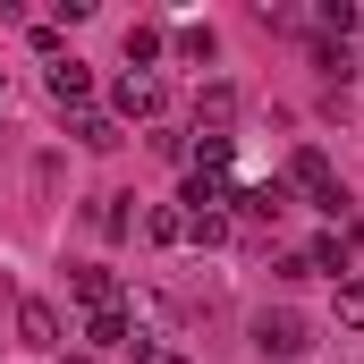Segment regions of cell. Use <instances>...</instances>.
Instances as JSON below:
<instances>
[{"label": "cell", "mask_w": 364, "mask_h": 364, "mask_svg": "<svg viewBox=\"0 0 364 364\" xmlns=\"http://www.w3.org/2000/svg\"><path fill=\"white\" fill-rule=\"evenodd\" d=\"M314 348V322L305 314H288V305H263L255 314V356H305Z\"/></svg>", "instance_id": "1"}, {"label": "cell", "mask_w": 364, "mask_h": 364, "mask_svg": "<svg viewBox=\"0 0 364 364\" xmlns=\"http://www.w3.org/2000/svg\"><path fill=\"white\" fill-rule=\"evenodd\" d=\"M279 178H288V195H296V186H305V195H314V203H331V195H339V178H331V161H322V153H314V144H296V153H288V170H279Z\"/></svg>", "instance_id": "2"}, {"label": "cell", "mask_w": 364, "mask_h": 364, "mask_svg": "<svg viewBox=\"0 0 364 364\" xmlns=\"http://www.w3.org/2000/svg\"><path fill=\"white\" fill-rule=\"evenodd\" d=\"M110 102H119V119H161L170 93H161V77H136V68H127V77L110 85Z\"/></svg>", "instance_id": "3"}, {"label": "cell", "mask_w": 364, "mask_h": 364, "mask_svg": "<svg viewBox=\"0 0 364 364\" xmlns=\"http://www.w3.org/2000/svg\"><path fill=\"white\" fill-rule=\"evenodd\" d=\"M279 212H288V178H255L229 203V220H279Z\"/></svg>", "instance_id": "4"}, {"label": "cell", "mask_w": 364, "mask_h": 364, "mask_svg": "<svg viewBox=\"0 0 364 364\" xmlns=\"http://www.w3.org/2000/svg\"><path fill=\"white\" fill-rule=\"evenodd\" d=\"M17 339L26 348H60V305L51 296H17Z\"/></svg>", "instance_id": "5"}, {"label": "cell", "mask_w": 364, "mask_h": 364, "mask_svg": "<svg viewBox=\"0 0 364 364\" xmlns=\"http://www.w3.org/2000/svg\"><path fill=\"white\" fill-rule=\"evenodd\" d=\"M68 296H77L85 314H110V305H119V279L102 272V263H77V272H68Z\"/></svg>", "instance_id": "6"}, {"label": "cell", "mask_w": 364, "mask_h": 364, "mask_svg": "<svg viewBox=\"0 0 364 364\" xmlns=\"http://www.w3.org/2000/svg\"><path fill=\"white\" fill-rule=\"evenodd\" d=\"M305 272H331V279H348V272H356V246H348L339 229H322V237L305 246Z\"/></svg>", "instance_id": "7"}, {"label": "cell", "mask_w": 364, "mask_h": 364, "mask_svg": "<svg viewBox=\"0 0 364 364\" xmlns=\"http://www.w3.org/2000/svg\"><path fill=\"white\" fill-rule=\"evenodd\" d=\"M43 85H51V102H60V110H85L93 77H85V68H77V60H51V77H43Z\"/></svg>", "instance_id": "8"}, {"label": "cell", "mask_w": 364, "mask_h": 364, "mask_svg": "<svg viewBox=\"0 0 364 364\" xmlns=\"http://www.w3.org/2000/svg\"><path fill=\"white\" fill-rule=\"evenodd\" d=\"M119 51H127V68H136V77H153V60L170 51V34H161V26H127V43H119Z\"/></svg>", "instance_id": "9"}, {"label": "cell", "mask_w": 364, "mask_h": 364, "mask_svg": "<svg viewBox=\"0 0 364 364\" xmlns=\"http://www.w3.org/2000/svg\"><path fill=\"white\" fill-rule=\"evenodd\" d=\"M237 161V136H195V178H229Z\"/></svg>", "instance_id": "10"}, {"label": "cell", "mask_w": 364, "mask_h": 364, "mask_svg": "<svg viewBox=\"0 0 364 364\" xmlns=\"http://www.w3.org/2000/svg\"><path fill=\"white\" fill-rule=\"evenodd\" d=\"M85 220L102 229V237H127V229H136V220H127V195H93V203H85Z\"/></svg>", "instance_id": "11"}, {"label": "cell", "mask_w": 364, "mask_h": 364, "mask_svg": "<svg viewBox=\"0 0 364 364\" xmlns=\"http://www.w3.org/2000/svg\"><path fill=\"white\" fill-rule=\"evenodd\" d=\"M85 339H93V348H127V339H136V322H127V305H110V314H93V322H85Z\"/></svg>", "instance_id": "12"}, {"label": "cell", "mask_w": 364, "mask_h": 364, "mask_svg": "<svg viewBox=\"0 0 364 364\" xmlns=\"http://www.w3.org/2000/svg\"><path fill=\"white\" fill-rule=\"evenodd\" d=\"M144 237H153V246H178V237H186V212H178V203H153V212H144Z\"/></svg>", "instance_id": "13"}, {"label": "cell", "mask_w": 364, "mask_h": 364, "mask_svg": "<svg viewBox=\"0 0 364 364\" xmlns=\"http://www.w3.org/2000/svg\"><path fill=\"white\" fill-rule=\"evenodd\" d=\"M170 51H178V60H195V68H203V60L220 51V34H212V26H178V34H170Z\"/></svg>", "instance_id": "14"}, {"label": "cell", "mask_w": 364, "mask_h": 364, "mask_svg": "<svg viewBox=\"0 0 364 364\" xmlns=\"http://www.w3.org/2000/svg\"><path fill=\"white\" fill-rule=\"evenodd\" d=\"M77 144H85V153H110V144H119V119H102V110H77Z\"/></svg>", "instance_id": "15"}, {"label": "cell", "mask_w": 364, "mask_h": 364, "mask_svg": "<svg viewBox=\"0 0 364 364\" xmlns=\"http://www.w3.org/2000/svg\"><path fill=\"white\" fill-rule=\"evenodd\" d=\"M229 229H237L229 212H186V246H220Z\"/></svg>", "instance_id": "16"}, {"label": "cell", "mask_w": 364, "mask_h": 364, "mask_svg": "<svg viewBox=\"0 0 364 364\" xmlns=\"http://www.w3.org/2000/svg\"><path fill=\"white\" fill-rule=\"evenodd\" d=\"M339 322L364 331V279H339Z\"/></svg>", "instance_id": "17"}, {"label": "cell", "mask_w": 364, "mask_h": 364, "mask_svg": "<svg viewBox=\"0 0 364 364\" xmlns=\"http://www.w3.org/2000/svg\"><path fill=\"white\" fill-rule=\"evenodd\" d=\"M161 364H195V356H161Z\"/></svg>", "instance_id": "18"}, {"label": "cell", "mask_w": 364, "mask_h": 364, "mask_svg": "<svg viewBox=\"0 0 364 364\" xmlns=\"http://www.w3.org/2000/svg\"><path fill=\"white\" fill-rule=\"evenodd\" d=\"M60 364H93V356H60Z\"/></svg>", "instance_id": "19"}, {"label": "cell", "mask_w": 364, "mask_h": 364, "mask_svg": "<svg viewBox=\"0 0 364 364\" xmlns=\"http://www.w3.org/2000/svg\"><path fill=\"white\" fill-rule=\"evenodd\" d=\"M0 85H9V68H0Z\"/></svg>", "instance_id": "20"}, {"label": "cell", "mask_w": 364, "mask_h": 364, "mask_svg": "<svg viewBox=\"0 0 364 364\" xmlns=\"http://www.w3.org/2000/svg\"><path fill=\"white\" fill-rule=\"evenodd\" d=\"M356 34H364V17H356Z\"/></svg>", "instance_id": "21"}]
</instances>
